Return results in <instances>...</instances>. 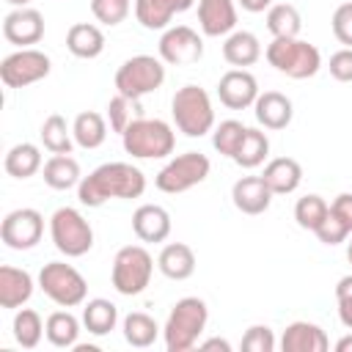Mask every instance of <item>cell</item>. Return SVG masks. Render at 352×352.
<instances>
[{"instance_id": "cell-1", "label": "cell", "mask_w": 352, "mask_h": 352, "mask_svg": "<svg viewBox=\"0 0 352 352\" xmlns=\"http://www.w3.org/2000/svg\"><path fill=\"white\" fill-rule=\"evenodd\" d=\"M146 192V176L132 162H104L77 184V198L88 209H99L113 198H140Z\"/></svg>"}, {"instance_id": "cell-2", "label": "cell", "mask_w": 352, "mask_h": 352, "mask_svg": "<svg viewBox=\"0 0 352 352\" xmlns=\"http://www.w3.org/2000/svg\"><path fill=\"white\" fill-rule=\"evenodd\" d=\"M206 319H209V308L201 297H182L170 314L168 322L162 327V338H165V349L168 352H187L198 344L201 333L206 330Z\"/></svg>"}, {"instance_id": "cell-3", "label": "cell", "mask_w": 352, "mask_h": 352, "mask_svg": "<svg viewBox=\"0 0 352 352\" xmlns=\"http://www.w3.org/2000/svg\"><path fill=\"white\" fill-rule=\"evenodd\" d=\"M170 113L176 121V129L187 138H204L214 126V110L212 99L201 85H182L170 99Z\"/></svg>"}, {"instance_id": "cell-4", "label": "cell", "mask_w": 352, "mask_h": 352, "mask_svg": "<svg viewBox=\"0 0 352 352\" xmlns=\"http://www.w3.org/2000/svg\"><path fill=\"white\" fill-rule=\"evenodd\" d=\"M121 140H124V151L138 160H162L173 154V146H176V135L170 124L162 118H146V116L132 121L121 135Z\"/></svg>"}, {"instance_id": "cell-5", "label": "cell", "mask_w": 352, "mask_h": 352, "mask_svg": "<svg viewBox=\"0 0 352 352\" xmlns=\"http://www.w3.org/2000/svg\"><path fill=\"white\" fill-rule=\"evenodd\" d=\"M264 55L275 72H280L292 80H308L322 66L319 50L302 38H272V44H267Z\"/></svg>"}, {"instance_id": "cell-6", "label": "cell", "mask_w": 352, "mask_h": 352, "mask_svg": "<svg viewBox=\"0 0 352 352\" xmlns=\"http://www.w3.org/2000/svg\"><path fill=\"white\" fill-rule=\"evenodd\" d=\"M151 272H154L151 253L143 245H124L113 258L110 280L118 294L135 297V294L146 292V286L151 283Z\"/></svg>"}, {"instance_id": "cell-7", "label": "cell", "mask_w": 352, "mask_h": 352, "mask_svg": "<svg viewBox=\"0 0 352 352\" xmlns=\"http://www.w3.org/2000/svg\"><path fill=\"white\" fill-rule=\"evenodd\" d=\"M165 82V60L154 55H132L116 72V91L132 99L154 94Z\"/></svg>"}, {"instance_id": "cell-8", "label": "cell", "mask_w": 352, "mask_h": 352, "mask_svg": "<svg viewBox=\"0 0 352 352\" xmlns=\"http://www.w3.org/2000/svg\"><path fill=\"white\" fill-rule=\"evenodd\" d=\"M50 236L52 245L69 258H80L94 248V228L74 206H60L52 212Z\"/></svg>"}, {"instance_id": "cell-9", "label": "cell", "mask_w": 352, "mask_h": 352, "mask_svg": "<svg viewBox=\"0 0 352 352\" xmlns=\"http://www.w3.org/2000/svg\"><path fill=\"white\" fill-rule=\"evenodd\" d=\"M38 289L60 308H77L88 297L85 278L66 261H50L38 272Z\"/></svg>"}, {"instance_id": "cell-10", "label": "cell", "mask_w": 352, "mask_h": 352, "mask_svg": "<svg viewBox=\"0 0 352 352\" xmlns=\"http://www.w3.org/2000/svg\"><path fill=\"white\" fill-rule=\"evenodd\" d=\"M212 170V162L206 154L201 151H184L179 157H173L154 179L157 190L168 192V195H179V192H187L190 187L201 184Z\"/></svg>"}, {"instance_id": "cell-11", "label": "cell", "mask_w": 352, "mask_h": 352, "mask_svg": "<svg viewBox=\"0 0 352 352\" xmlns=\"http://www.w3.org/2000/svg\"><path fill=\"white\" fill-rule=\"evenodd\" d=\"M52 69V60L47 52L33 50V47H22L11 55L3 58L0 63V80L8 88H28L38 80H44Z\"/></svg>"}, {"instance_id": "cell-12", "label": "cell", "mask_w": 352, "mask_h": 352, "mask_svg": "<svg viewBox=\"0 0 352 352\" xmlns=\"http://www.w3.org/2000/svg\"><path fill=\"white\" fill-rule=\"evenodd\" d=\"M44 234V217L36 209H14L3 217L0 226V239L6 242V248L11 250H30L41 242Z\"/></svg>"}, {"instance_id": "cell-13", "label": "cell", "mask_w": 352, "mask_h": 352, "mask_svg": "<svg viewBox=\"0 0 352 352\" xmlns=\"http://www.w3.org/2000/svg\"><path fill=\"white\" fill-rule=\"evenodd\" d=\"M160 58L170 66H190L198 63L204 58V38L187 28V25H176L168 28L160 38Z\"/></svg>"}, {"instance_id": "cell-14", "label": "cell", "mask_w": 352, "mask_h": 352, "mask_svg": "<svg viewBox=\"0 0 352 352\" xmlns=\"http://www.w3.org/2000/svg\"><path fill=\"white\" fill-rule=\"evenodd\" d=\"M217 96L228 110H245L258 99V82L248 69H231L220 77Z\"/></svg>"}, {"instance_id": "cell-15", "label": "cell", "mask_w": 352, "mask_h": 352, "mask_svg": "<svg viewBox=\"0 0 352 352\" xmlns=\"http://www.w3.org/2000/svg\"><path fill=\"white\" fill-rule=\"evenodd\" d=\"M3 36L16 44V47H30L38 44L44 36V16L36 8H14L11 14H6L3 19Z\"/></svg>"}, {"instance_id": "cell-16", "label": "cell", "mask_w": 352, "mask_h": 352, "mask_svg": "<svg viewBox=\"0 0 352 352\" xmlns=\"http://www.w3.org/2000/svg\"><path fill=\"white\" fill-rule=\"evenodd\" d=\"M198 25L204 36H228L236 28V6L234 0H198Z\"/></svg>"}, {"instance_id": "cell-17", "label": "cell", "mask_w": 352, "mask_h": 352, "mask_svg": "<svg viewBox=\"0 0 352 352\" xmlns=\"http://www.w3.org/2000/svg\"><path fill=\"white\" fill-rule=\"evenodd\" d=\"M231 198L242 214H261L272 204V190L267 187V182L261 176H242L234 182Z\"/></svg>"}, {"instance_id": "cell-18", "label": "cell", "mask_w": 352, "mask_h": 352, "mask_svg": "<svg viewBox=\"0 0 352 352\" xmlns=\"http://www.w3.org/2000/svg\"><path fill=\"white\" fill-rule=\"evenodd\" d=\"M132 231L140 242H165L170 236V214L165 206L143 204L132 214Z\"/></svg>"}, {"instance_id": "cell-19", "label": "cell", "mask_w": 352, "mask_h": 352, "mask_svg": "<svg viewBox=\"0 0 352 352\" xmlns=\"http://www.w3.org/2000/svg\"><path fill=\"white\" fill-rule=\"evenodd\" d=\"M195 0H135V19L146 30H168L170 19L187 8H192Z\"/></svg>"}, {"instance_id": "cell-20", "label": "cell", "mask_w": 352, "mask_h": 352, "mask_svg": "<svg viewBox=\"0 0 352 352\" xmlns=\"http://www.w3.org/2000/svg\"><path fill=\"white\" fill-rule=\"evenodd\" d=\"M253 113L264 129H286L292 124L294 107H292V99L283 96L280 91H264L253 102Z\"/></svg>"}, {"instance_id": "cell-21", "label": "cell", "mask_w": 352, "mask_h": 352, "mask_svg": "<svg viewBox=\"0 0 352 352\" xmlns=\"http://www.w3.org/2000/svg\"><path fill=\"white\" fill-rule=\"evenodd\" d=\"M283 352H327L330 341L324 330L314 322H292L280 336Z\"/></svg>"}, {"instance_id": "cell-22", "label": "cell", "mask_w": 352, "mask_h": 352, "mask_svg": "<svg viewBox=\"0 0 352 352\" xmlns=\"http://www.w3.org/2000/svg\"><path fill=\"white\" fill-rule=\"evenodd\" d=\"M261 179L267 182V187L272 190V195H289L300 187L302 182V168L294 157H275L264 165Z\"/></svg>"}, {"instance_id": "cell-23", "label": "cell", "mask_w": 352, "mask_h": 352, "mask_svg": "<svg viewBox=\"0 0 352 352\" xmlns=\"http://www.w3.org/2000/svg\"><path fill=\"white\" fill-rule=\"evenodd\" d=\"M33 294V278L28 270L19 267H0V305L3 308H22Z\"/></svg>"}, {"instance_id": "cell-24", "label": "cell", "mask_w": 352, "mask_h": 352, "mask_svg": "<svg viewBox=\"0 0 352 352\" xmlns=\"http://www.w3.org/2000/svg\"><path fill=\"white\" fill-rule=\"evenodd\" d=\"M157 267L170 280H187L195 272V253L184 242H168L157 256Z\"/></svg>"}, {"instance_id": "cell-25", "label": "cell", "mask_w": 352, "mask_h": 352, "mask_svg": "<svg viewBox=\"0 0 352 352\" xmlns=\"http://www.w3.org/2000/svg\"><path fill=\"white\" fill-rule=\"evenodd\" d=\"M66 47H69V52L74 58L91 60V58L102 55V50H104V33L96 25H91V22H77L66 33Z\"/></svg>"}, {"instance_id": "cell-26", "label": "cell", "mask_w": 352, "mask_h": 352, "mask_svg": "<svg viewBox=\"0 0 352 352\" xmlns=\"http://www.w3.org/2000/svg\"><path fill=\"white\" fill-rule=\"evenodd\" d=\"M223 58L236 69L253 66L261 58V44L250 30H234L223 44Z\"/></svg>"}, {"instance_id": "cell-27", "label": "cell", "mask_w": 352, "mask_h": 352, "mask_svg": "<svg viewBox=\"0 0 352 352\" xmlns=\"http://www.w3.org/2000/svg\"><path fill=\"white\" fill-rule=\"evenodd\" d=\"M41 173H44V184L52 187V190H69V187L80 184V179H82L80 176V162L69 154H52L44 162Z\"/></svg>"}, {"instance_id": "cell-28", "label": "cell", "mask_w": 352, "mask_h": 352, "mask_svg": "<svg viewBox=\"0 0 352 352\" xmlns=\"http://www.w3.org/2000/svg\"><path fill=\"white\" fill-rule=\"evenodd\" d=\"M3 165H6V173L14 176V179H30L33 173H38L44 168L41 165V151L33 143H16V146H11Z\"/></svg>"}, {"instance_id": "cell-29", "label": "cell", "mask_w": 352, "mask_h": 352, "mask_svg": "<svg viewBox=\"0 0 352 352\" xmlns=\"http://www.w3.org/2000/svg\"><path fill=\"white\" fill-rule=\"evenodd\" d=\"M72 135H74V143L80 148H99L107 138L104 116H99L94 110H82L72 124Z\"/></svg>"}, {"instance_id": "cell-30", "label": "cell", "mask_w": 352, "mask_h": 352, "mask_svg": "<svg viewBox=\"0 0 352 352\" xmlns=\"http://www.w3.org/2000/svg\"><path fill=\"white\" fill-rule=\"evenodd\" d=\"M116 322H118V308L104 300V297H96V300H88L85 308H82V324L91 336H107L110 330H116Z\"/></svg>"}, {"instance_id": "cell-31", "label": "cell", "mask_w": 352, "mask_h": 352, "mask_svg": "<svg viewBox=\"0 0 352 352\" xmlns=\"http://www.w3.org/2000/svg\"><path fill=\"white\" fill-rule=\"evenodd\" d=\"M44 336H47V341H50L52 346L69 349V346L77 344L80 322H77V316L69 314V311H55V314H50L47 322H44Z\"/></svg>"}, {"instance_id": "cell-32", "label": "cell", "mask_w": 352, "mask_h": 352, "mask_svg": "<svg viewBox=\"0 0 352 352\" xmlns=\"http://www.w3.org/2000/svg\"><path fill=\"white\" fill-rule=\"evenodd\" d=\"M267 30L275 38H297L302 30V16L289 3H275L267 8Z\"/></svg>"}, {"instance_id": "cell-33", "label": "cell", "mask_w": 352, "mask_h": 352, "mask_svg": "<svg viewBox=\"0 0 352 352\" xmlns=\"http://www.w3.org/2000/svg\"><path fill=\"white\" fill-rule=\"evenodd\" d=\"M157 336H160V324L148 314L132 311V314L124 316V338H126L129 346L146 349V346H151L157 341Z\"/></svg>"}, {"instance_id": "cell-34", "label": "cell", "mask_w": 352, "mask_h": 352, "mask_svg": "<svg viewBox=\"0 0 352 352\" xmlns=\"http://www.w3.org/2000/svg\"><path fill=\"white\" fill-rule=\"evenodd\" d=\"M267 154H270V138L261 132V129H253V126H248V132H245V138H242V146L236 148V154H234V162L239 165V168H258L264 160H267Z\"/></svg>"}, {"instance_id": "cell-35", "label": "cell", "mask_w": 352, "mask_h": 352, "mask_svg": "<svg viewBox=\"0 0 352 352\" xmlns=\"http://www.w3.org/2000/svg\"><path fill=\"white\" fill-rule=\"evenodd\" d=\"M38 135H41V143H44L47 151H52V154H72L74 135H72V129L66 126V118H63V116H58V113L47 116Z\"/></svg>"}, {"instance_id": "cell-36", "label": "cell", "mask_w": 352, "mask_h": 352, "mask_svg": "<svg viewBox=\"0 0 352 352\" xmlns=\"http://www.w3.org/2000/svg\"><path fill=\"white\" fill-rule=\"evenodd\" d=\"M138 118H143V104H140V99L116 94V96L107 102V121H110L113 132L124 135L126 126H129L132 121H138Z\"/></svg>"}, {"instance_id": "cell-37", "label": "cell", "mask_w": 352, "mask_h": 352, "mask_svg": "<svg viewBox=\"0 0 352 352\" xmlns=\"http://www.w3.org/2000/svg\"><path fill=\"white\" fill-rule=\"evenodd\" d=\"M327 212H330V204H327L322 195H316V192L302 195V198L294 204V220H297V226L305 228V231H316V228L322 226V220L327 217Z\"/></svg>"}, {"instance_id": "cell-38", "label": "cell", "mask_w": 352, "mask_h": 352, "mask_svg": "<svg viewBox=\"0 0 352 352\" xmlns=\"http://www.w3.org/2000/svg\"><path fill=\"white\" fill-rule=\"evenodd\" d=\"M44 333V322L33 308H22L14 316V338L22 349H36Z\"/></svg>"}, {"instance_id": "cell-39", "label": "cell", "mask_w": 352, "mask_h": 352, "mask_svg": "<svg viewBox=\"0 0 352 352\" xmlns=\"http://www.w3.org/2000/svg\"><path fill=\"white\" fill-rule=\"evenodd\" d=\"M245 132H248V126H245L242 121H236V118L220 121V126H214V132H212V146H214L223 157H231V160H234L236 148L242 146Z\"/></svg>"}, {"instance_id": "cell-40", "label": "cell", "mask_w": 352, "mask_h": 352, "mask_svg": "<svg viewBox=\"0 0 352 352\" xmlns=\"http://www.w3.org/2000/svg\"><path fill=\"white\" fill-rule=\"evenodd\" d=\"M132 3L129 0H91V14L102 22V25H121L129 16Z\"/></svg>"}, {"instance_id": "cell-41", "label": "cell", "mask_w": 352, "mask_h": 352, "mask_svg": "<svg viewBox=\"0 0 352 352\" xmlns=\"http://www.w3.org/2000/svg\"><path fill=\"white\" fill-rule=\"evenodd\" d=\"M242 349L245 352H272L275 349V336L267 324H253L242 336Z\"/></svg>"}, {"instance_id": "cell-42", "label": "cell", "mask_w": 352, "mask_h": 352, "mask_svg": "<svg viewBox=\"0 0 352 352\" xmlns=\"http://www.w3.org/2000/svg\"><path fill=\"white\" fill-rule=\"evenodd\" d=\"M330 25H333V36H336L344 47L352 50V3H341V6L333 11Z\"/></svg>"}, {"instance_id": "cell-43", "label": "cell", "mask_w": 352, "mask_h": 352, "mask_svg": "<svg viewBox=\"0 0 352 352\" xmlns=\"http://www.w3.org/2000/svg\"><path fill=\"white\" fill-rule=\"evenodd\" d=\"M330 217L352 236V192L336 195V201L330 204Z\"/></svg>"}, {"instance_id": "cell-44", "label": "cell", "mask_w": 352, "mask_h": 352, "mask_svg": "<svg viewBox=\"0 0 352 352\" xmlns=\"http://www.w3.org/2000/svg\"><path fill=\"white\" fill-rule=\"evenodd\" d=\"M330 74L338 82H352V50L349 47L330 55Z\"/></svg>"}, {"instance_id": "cell-45", "label": "cell", "mask_w": 352, "mask_h": 352, "mask_svg": "<svg viewBox=\"0 0 352 352\" xmlns=\"http://www.w3.org/2000/svg\"><path fill=\"white\" fill-rule=\"evenodd\" d=\"M338 319H341V324H344V327H349V330H352V297L338 300Z\"/></svg>"}, {"instance_id": "cell-46", "label": "cell", "mask_w": 352, "mask_h": 352, "mask_svg": "<svg viewBox=\"0 0 352 352\" xmlns=\"http://www.w3.org/2000/svg\"><path fill=\"white\" fill-rule=\"evenodd\" d=\"M245 11H250V14H258V11H267L270 6H272V0H236Z\"/></svg>"}, {"instance_id": "cell-47", "label": "cell", "mask_w": 352, "mask_h": 352, "mask_svg": "<svg viewBox=\"0 0 352 352\" xmlns=\"http://www.w3.org/2000/svg\"><path fill=\"white\" fill-rule=\"evenodd\" d=\"M198 346H201V349H206V352H209V349H220V352H231V344H228L226 338H206V341H201Z\"/></svg>"}, {"instance_id": "cell-48", "label": "cell", "mask_w": 352, "mask_h": 352, "mask_svg": "<svg viewBox=\"0 0 352 352\" xmlns=\"http://www.w3.org/2000/svg\"><path fill=\"white\" fill-rule=\"evenodd\" d=\"M344 297H352V275H344L336 283V300H344Z\"/></svg>"}, {"instance_id": "cell-49", "label": "cell", "mask_w": 352, "mask_h": 352, "mask_svg": "<svg viewBox=\"0 0 352 352\" xmlns=\"http://www.w3.org/2000/svg\"><path fill=\"white\" fill-rule=\"evenodd\" d=\"M336 349H338V352H352V336H344V338H338Z\"/></svg>"}, {"instance_id": "cell-50", "label": "cell", "mask_w": 352, "mask_h": 352, "mask_svg": "<svg viewBox=\"0 0 352 352\" xmlns=\"http://www.w3.org/2000/svg\"><path fill=\"white\" fill-rule=\"evenodd\" d=\"M6 3H11V6H16V8H25L30 0H6Z\"/></svg>"}, {"instance_id": "cell-51", "label": "cell", "mask_w": 352, "mask_h": 352, "mask_svg": "<svg viewBox=\"0 0 352 352\" xmlns=\"http://www.w3.org/2000/svg\"><path fill=\"white\" fill-rule=\"evenodd\" d=\"M346 258H349V264H352V239L346 242Z\"/></svg>"}]
</instances>
